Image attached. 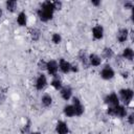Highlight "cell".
<instances>
[{
  "instance_id": "obj_1",
  "label": "cell",
  "mask_w": 134,
  "mask_h": 134,
  "mask_svg": "<svg viewBox=\"0 0 134 134\" xmlns=\"http://www.w3.org/2000/svg\"><path fill=\"white\" fill-rule=\"evenodd\" d=\"M54 13L55 10H54L52 1L47 0V1H43L40 4L39 8L37 9V17L41 22L46 23L53 19Z\"/></svg>"
},
{
  "instance_id": "obj_2",
  "label": "cell",
  "mask_w": 134,
  "mask_h": 134,
  "mask_svg": "<svg viewBox=\"0 0 134 134\" xmlns=\"http://www.w3.org/2000/svg\"><path fill=\"white\" fill-rule=\"evenodd\" d=\"M117 95H118V98H119V102L124 105V106H128L132 103L133 100V97H134V91L132 88H129V87H125V88H121L118 90L117 92Z\"/></svg>"
},
{
  "instance_id": "obj_3",
  "label": "cell",
  "mask_w": 134,
  "mask_h": 134,
  "mask_svg": "<svg viewBox=\"0 0 134 134\" xmlns=\"http://www.w3.org/2000/svg\"><path fill=\"white\" fill-rule=\"evenodd\" d=\"M106 113H107V115L112 116V117L126 118V116L129 112H128L126 106H124L122 104H119V105L114 106V107H107Z\"/></svg>"
},
{
  "instance_id": "obj_4",
  "label": "cell",
  "mask_w": 134,
  "mask_h": 134,
  "mask_svg": "<svg viewBox=\"0 0 134 134\" xmlns=\"http://www.w3.org/2000/svg\"><path fill=\"white\" fill-rule=\"evenodd\" d=\"M99 76L104 80V81H111L115 77V70L114 68L109 65V64H106L99 71Z\"/></svg>"
},
{
  "instance_id": "obj_5",
  "label": "cell",
  "mask_w": 134,
  "mask_h": 134,
  "mask_svg": "<svg viewBox=\"0 0 134 134\" xmlns=\"http://www.w3.org/2000/svg\"><path fill=\"white\" fill-rule=\"evenodd\" d=\"M48 86V79L44 72H40L35 81V88L38 91H43Z\"/></svg>"
},
{
  "instance_id": "obj_6",
  "label": "cell",
  "mask_w": 134,
  "mask_h": 134,
  "mask_svg": "<svg viewBox=\"0 0 134 134\" xmlns=\"http://www.w3.org/2000/svg\"><path fill=\"white\" fill-rule=\"evenodd\" d=\"M45 71H46L47 74L50 75L51 77L57 76L58 73H59L58 61H57V60H53V59L47 60V61H46V68H45Z\"/></svg>"
},
{
  "instance_id": "obj_7",
  "label": "cell",
  "mask_w": 134,
  "mask_h": 134,
  "mask_svg": "<svg viewBox=\"0 0 134 134\" xmlns=\"http://www.w3.org/2000/svg\"><path fill=\"white\" fill-rule=\"evenodd\" d=\"M71 105L74 108V112H75V116L80 117L85 113V106L82 103V100L80 99V97L77 96H72L71 98Z\"/></svg>"
},
{
  "instance_id": "obj_8",
  "label": "cell",
  "mask_w": 134,
  "mask_h": 134,
  "mask_svg": "<svg viewBox=\"0 0 134 134\" xmlns=\"http://www.w3.org/2000/svg\"><path fill=\"white\" fill-rule=\"evenodd\" d=\"M104 103L107 105V107H114V106H117V105L120 104L117 93L116 92H113V91L105 95Z\"/></svg>"
},
{
  "instance_id": "obj_9",
  "label": "cell",
  "mask_w": 134,
  "mask_h": 134,
  "mask_svg": "<svg viewBox=\"0 0 134 134\" xmlns=\"http://www.w3.org/2000/svg\"><path fill=\"white\" fill-rule=\"evenodd\" d=\"M58 65H59V71L62 72L63 74H69L71 73V66L72 63L67 61L64 58H61L58 60Z\"/></svg>"
},
{
  "instance_id": "obj_10",
  "label": "cell",
  "mask_w": 134,
  "mask_h": 134,
  "mask_svg": "<svg viewBox=\"0 0 134 134\" xmlns=\"http://www.w3.org/2000/svg\"><path fill=\"white\" fill-rule=\"evenodd\" d=\"M91 35H92V38L96 41H99V40H103L104 39V36H105V28L102 24H95L92 29H91Z\"/></svg>"
},
{
  "instance_id": "obj_11",
  "label": "cell",
  "mask_w": 134,
  "mask_h": 134,
  "mask_svg": "<svg viewBox=\"0 0 134 134\" xmlns=\"http://www.w3.org/2000/svg\"><path fill=\"white\" fill-rule=\"evenodd\" d=\"M129 37H130V31L127 27H120L116 31V41L120 44L126 43L129 40Z\"/></svg>"
},
{
  "instance_id": "obj_12",
  "label": "cell",
  "mask_w": 134,
  "mask_h": 134,
  "mask_svg": "<svg viewBox=\"0 0 134 134\" xmlns=\"http://www.w3.org/2000/svg\"><path fill=\"white\" fill-rule=\"evenodd\" d=\"M59 93H60L61 98L67 102V100H70L72 98V96H73V89L69 85H64L61 88V90L59 91Z\"/></svg>"
},
{
  "instance_id": "obj_13",
  "label": "cell",
  "mask_w": 134,
  "mask_h": 134,
  "mask_svg": "<svg viewBox=\"0 0 134 134\" xmlns=\"http://www.w3.org/2000/svg\"><path fill=\"white\" fill-rule=\"evenodd\" d=\"M57 134H69V126L65 120H58L54 126Z\"/></svg>"
},
{
  "instance_id": "obj_14",
  "label": "cell",
  "mask_w": 134,
  "mask_h": 134,
  "mask_svg": "<svg viewBox=\"0 0 134 134\" xmlns=\"http://www.w3.org/2000/svg\"><path fill=\"white\" fill-rule=\"evenodd\" d=\"M88 63L91 67H99L103 64V59L97 53H89L88 54Z\"/></svg>"
},
{
  "instance_id": "obj_15",
  "label": "cell",
  "mask_w": 134,
  "mask_h": 134,
  "mask_svg": "<svg viewBox=\"0 0 134 134\" xmlns=\"http://www.w3.org/2000/svg\"><path fill=\"white\" fill-rule=\"evenodd\" d=\"M40 103H41V106L44 107V108H49L51 107L52 103H53V98L51 96V94L49 93H44L41 95L40 97Z\"/></svg>"
},
{
  "instance_id": "obj_16",
  "label": "cell",
  "mask_w": 134,
  "mask_h": 134,
  "mask_svg": "<svg viewBox=\"0 0 134 134\" xmlns=\"http://www.w3.org/2000/svg\"><path fill=\"white\" fill-rule=\"evenodd\" d=\"M16 22L20 27H25L27 25V14L24 10H20L17 14Z\"/></svg>"
},
{
  "instance_id": "obj_17",
  "label": "cell",
  "mask_w": 134,
  "mask_h": 134,
  "mask_svg": "<svg viewBox=\"0 0 134 134\" xmlns=\"http://www.w3.org/2000/svg\"><path fill=\"white\" fill-rule=\"evenodd\" d=\"M120 58L125 61H129L132 62L134 59V50L132 47H125L122 49V52L120 54Z\"/></svg>"
},
{
  "instance_id": "obj_18",
  "label": "cell",
  "mask_w": 134,
  "mask_h": 134,
  "mask_svg": "<svg viewBox=\"0 0 134 134\" xmlns=\"http://www.w3.org/2000/svg\"><path fill=\"white\" fill-rule=\"evenodd\" d=\"M77 59L80 61V63L82 64V66L84 68H88L89 67V63H88V53L86 52V50L81 49L77 53Z\"/></svg>"
},
{
  "instance_id": "obj_19",
  "label": "cell",
  "mask_w": 134,
  "mask_h": 134,
  "mask_svg": "<svg viewBox=\"0 0 134 134\" xmlns=\"http://www.w3.org/2000/svg\"><path fill=\"white\" fill-rule=\"evenodd\" d=\"M100 57H102V59H105V60H111V59H113L115 57V52L111 47L106 46V47L103 48Z\"/></svg>"
},
{
  "instance_id": "obj_20",
  "label": "cell",
  "mask_w": 134,
  "mask_h": 134,
  "mask_svg": "<svg viewBox=\"0 0 134 134\" xmlns=\"http://www.w3.org/2000/svg\"><path fill=\"white\" fill-rule=\"evenodd\" d=\"M5 9L8 12V13H16L17 12V8H18V2L16 0H7L5 1Z\"/></svg>"
},
{
  "instance_id": "obj_21",
  "label": "cell",
  "mask_w": 134,
  "mask_h": 134,
  "mask_svg": "<svg viewBox=\"0 0 134 134\" xmlns=\"http://www.w3.org/2000/svg\"><path fill=\"white\" fill-rule=\"evenodd\" d=\"M63 114L66 117H74L75 116V112H74V108L71 104H66L63 107Z\"/></svg>"
},
{
  "instance_id": "obj_22",
  "label": "cell",
  "mask_w": 134,
  "mask_h": 134,
  "mask_svg": "<svg viewBox=\"0 0 134 134\" xmlns=\"http://www.w3.org/2000/svg\"><path fill=\"white\" fill-rule=\"evenodd\" d=\"M41 36H42V32H41V30L39 28H37V27L30 28V30H29V37H30L31 41L38 42L41 39Z\"/></svg>"
},
{
  "instance_id": "obj_23",
  "label": "cell",
  "mask_w": 134,
  "mask_h": 134,
  "mask_svg": "<svg viewBox=\"0 0 134 134\" xmlns=\"http://www.w3.org/2000/svg\"><path fill=\"white\" fill-rule=\"evenodd\" d=\"M50 86H51L54 90L60 91V90H61V88H62L64 85H63L62 80L57 75V76H53V77L51 79V81H50Z\"/></svg>"
},
{
  "instance_id": "obj_24",
  "label": "cell",
  "mask_w": 134,
  "mask_h": 134,
  "mask_svg": "<svg viewBox=\"0 0 134 134\" xmlns=\"http://www.w3.org/2000/svg\"><path fill=\"white\" fill-rule=\"evenodd\" d=\"M50 41L52 44L54 45H59L62 43L63 41V38H62V35L60 32H52L51 36H50Z\"/></svg>"
},
{
  "instance_id": "obj_25",
  "label": "cell",
  "mask_w": 134,
  "mask_h": 134,
  "mask_svg": "<svg viewBox=\"0 0 134 134\" xmlns=\"http://www.w3.org/2000/svg\"><path fill=\"white\" fill-rule=\"evenodd\" d=\"M20 132H21L22 134H28V133L31 132V122H30V120H27V121L23 125V127L21 128Z\"/></svg>"
},
{
  "instance_id": "obj_26",
  "label": "cell",
  "mask_w": 134,
  "mask_h": 134,
  "mask_svg": "<svg viewBox=\"0 0 134 134\" xmlns=\"http://www.w3.org/2000/svg\"><path fill=\"white\" fill-rule=\"evenodd\" d=\"M122 6H124V8L127 9V10H132V9L134 8V2H133L132 0H126V1H124Z\"/></svg>"
},
{
  "instance_id": "obj_27",
  "label": "cell",
  "mask_w": 134,
  "mask_h": 134,
  "mask_svg": "<svg viewBox=\"0 0 134 134\" xmlns=\"http://www.w3.org/2000/svg\"><path fill=\"white\" fill-rule=\"evenodd\" d=\"M37 66H38V68H39V70H41V71L43 72V71L45 70V68H46V61H45L44 59H40V60L38 61Z\"/></svg>"
},
{
  "instance_id": "obj_28",
  "label": "cell",
  "mask_w": 134,
  "mask_h": 134,
  "mask_svg": "<svg viewBox=\"0 0 134 134\" xmlns=\"http://www.w3.org/2000/svg\"><path fill=\"white\" fill-rule=\"evenodd\" d=\"M52 3H53V7H54V10L57 12V10H61L62 8H63V2L62 1H60V0H54V1H52Z\"/></svg>"
},
{
  "instance_id": "obj_29",
  "label": "cell",
  "mask_w": 134,
  "mask_h": 134,
  "mask_svg": "<svg viewBox=\"0 0 134 134\" xmlns=\"http://www.w3.org/2000/svg\"><path fill=\"white\" fill-rule=\"evenodd\" d=\"M126 119H127V122H128L130 126H133V125H134V113H133V112L128 113L127 116H126Z\"/></svg>"
},
{
  "instance_id": "obj_30",
  "label": "cell",
  "mask_w": 134,
  "mask_h": 134,
  "mask_svg": "<svg viewBox=\"0 0 134 134\" xmlns=\"http://www.w3.org/2000/svg\"><path fill=\"white\" fill-rule=\"evenodd\" d=\"M6 100V92H3V91H0V106L3 105Z\"/></svg>"
},
{
  "instance_id": "obj_31",
  "label": "cell",
  "mask_w": 134,
  "mask_h": 134,
  "mask_svg": "<svg viewBox=\"0 0 134 134\" xmlns=\"http://www.w3.org/2000/svg\"><path fill=\"white\" fill-rule=\"evenodd\" d=\"M120 76H121L122 79L127 80V79L130 77V72H129L128 70H122V71H120Z\"/></svg>"
},
{
  "instance_id": "obj_32",
  "label": "cell",
  "mask_w": 134,
  "mask_h": 134,
  "mask_svg": "<svg viewBox=\"0 0 134 134\" xmlns=\"http://www.w3.org/2000/svg\"><path fill=\"white\" fill-rule=\"evenodd\" d=\"M80 71V67H79V65H76V64H72V66H71V72L72 73H77Z\"/></svg>"
},
{
  "instance_id": "obj_33",
  "label": "cell",
  "mask_w": 134,
  "mask_h": 134,
  "mask_svg": "<svg viewBox=\"0 0 134 134\" xmlns=\"http://www.w3.org/2000/svg\"><path fill=\"white\" fill-rule=\"evenodd\" d=\"M91 4L94 6V7H98L102 5V1L100 0H92L91 1Z\"/></svg>"
},
{
  "instance_id": "obj_34",
  "label": "cell",
  "mask_w": 134,
  "mask_h": 134,
  "mask_svg": "<svg viewBox=\"0 0 134 134\" xmlns=\"http://www.w3.org/2000/svg\"><path fill=\"white\" fill-rule=\"evenodd\" d=\"M28 134H41L39 131H31L30 133H28Z\"/></svg>"
},
{
  "instance_id": "obj_35",
  "label": "cell",
  "mask_w": 134,
  "mask_h": 134,
  "mask_svg": "<svg viewBox=\"0 0 134 134\" xmlns=\"http://www.w3.org/2000/svg\"><path fill=\"white\" fill-rule=\"evenodd\" d=\"M2 16H3V10H2V8H1V6H0V19L2 18Z\"/></svg>"
},
{
  "instance_id": "obj_36",
  "label": "cell",
  "mask_w": 134,
  "mask_h": 134,
  "mask_svg": "<svg viewBox=\"0 0 134 134\" xmlns=\"http://www.w3.org/2000/svg\"><path fill=\"white\" fill-rule=\"evenodd\" d=\"M88 134H91V133H88Z\"/></svg>"
}]
</instances>
